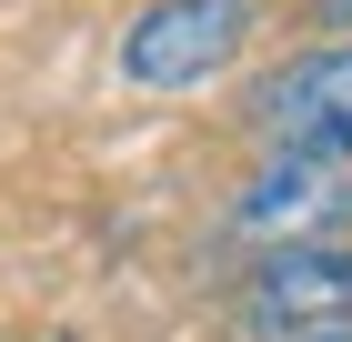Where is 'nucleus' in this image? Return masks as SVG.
Returning a JSON list of instances; mask_svg holds the SVG:
<instances>
[{
    "mask_svg": "<svg viewBox=\"0 0 352 342\" xmlns=\"http://www.w3.org/2000/svg\"><path fill=\"white\" fill-rule=\"evenodd\" d=\"M252 131H262L272 161H342L352 151V41H322V51L282 61V71L252 91Z\"/></svg>",
    "mask_w": 352,
    "mask_h": 342,
    "instance_id": "nucleus-1",
    "label": "nucleus"
},
{
    "mask_svg": "<svg viewBox=\"0 0 352 342\" xmlns=\"http://www.w3.org/2000/svg\"><path fill=\"white\" fill-rule=\"evenodd\" d=\"M242 30H252L242 0H151L121 30V81H141V91H201L212 71H232Z\"/></svg>",
    "mask_w": 352,
    "mask_h": 342,
    "instance_id": "nucleus-2",
    "label": "nucleus"
},
{
    "mask_svg": "<svg viewBox=\"0 0 352 342\" xmlns=\"http://www.w3.org/2000/svg\"><path fill=\"white\" fill-rule=\"evenodd\" d=\"M252 312L292 322V332H322V322H352V252H322V242H282L252 272Z\"/></svg>",
    "mask_w": 352,
    "mask_h": 342,
    "instance_id": "nucleus-3",
    "label": "nucleus"
},
{
    "mask_svg": "<svg viewBox=\"0 0 352 342\" xmlns=\"http://www.w3.org/2000/svg\"><path fill=\"white\" fill-rule=\"evenodd\" d=\"M322 222H332V171L322 161H262V171H252L242 232H262L272 252H282V242H312Z\"/></svg>",
    "mask_w": 352,
    "mask_h": 342,
    "instance_id": "nucleus-4",
    "label": "nucleus"
},
{
    "mask_svg": "<svg viewBox=\"0 0 352 342\" xmlns=\"http://www.w3.org/2000/svg\"><path fill=\"white\" fill-rule=\"evenodd\" d=\"M312 21H322V30H352V0H312Z\"/></svg>",
    "mask_w": 352,
    "mask_h": 342,
    "instance_id": "nucleus-5",
    "label": "nucleus"
},
{
    "mask_svg": "<svg viewBox=\"0 0 352 342\" xmlns=\"http://www.w3.org/2000/svg\"><path fill=\"white\" fill-rule=\"evenodd\" d=\"M302 342H352V322H322V332H302Z\"/></svg>",
    "mask_w": 352,
    "mask_h": 342,
    "instance_id": "nucleus-6",
    "label": "nucleus"
}]
</instances>
